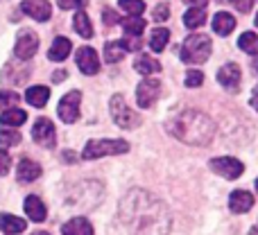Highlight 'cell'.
Returning <instances> with one entry per match:
<instances>
[{"label": "cell", "instance_id": "1", "mask_svg": "<svg viewBox=\"0 0 258 235\" xmlns=\"http://www.w3.org/2000/svg\"><path fill=\"white\" fill-rule=\"evenodd\" d=\"M122 224L134 235H165L170 231V213L147 192L134 190L120 204Z\"/></svg>", "mask_w": 258, "mask_h": 235}, {"label": "cell", "instance_id": "2", "mask_svg": "<svg viewBox=\"0 0 258 235\" xmlns=\"http://www.w3.org/2000/svg\"><path fill=\"white\" fill-rule=\"evenodd\" d=\"M168 131L174 138L188 145H209L215 136V124L209 116L195 109H186V111L174 113L168 120Z\"/></svg>", "mask_w": 258, "mask_h": 235}, {"label": "cell", "instance_id": "3", "mask_svg": "<svg viewBox=\"0 0 258 235\" xmlns=\"http://www.w3.org/2000/svg\"><path fill=\"white\" fill-rule=\"evenodd\" d=\"M129 142L127 140H111V138H102V140H89L86 147L82 149V159L93 161L102 159V156H116V154H127Z\"/></svg>", "mask_w": 258, "mask_h": 235}, {"label": "cell", "instance_id": "4", "mask_svg": "<svg viewBox=\"0 0 258 235\" xmlns=\"http://www.w3.org/2000/svg\"><path fill=\"white\" fill-rule=\"evenodd\" d=\"M211 54V39L204 34H190L181 45V61L204 63Z\"/></svg>", "mask_w": 258, "mask_h": 235}, {"label": "cell", "instance_id": "5", "mask_svg": "<svg viewBox=\"0 0 258 235\" xmlns=\"http://www.w3.org/2000/svg\"><path fill=\"white\" fill-rule=\"evenodd\" d=\"M109 109H111V118H113V122H116L118 127L134 129L136 124H141L138 113L132 111V109L127 107V102H125V98H122V95H113L111 102H109Z\"/></svg>", "mask_w": 258, "mask_h": 235}, {"label": "cell", "instance_id": "6", "mask_svg": "<svg viewBox=\"0 0 258 235\" xmlns=\"http://www.w3.org/2000/svg\"><path fill=\"white\" fill-rule=\"evenodd\" d=\"M159 95H161V82L159 80L145 77V80L136 86V102L141 109H150L152 104L159 100Z\"/></svg>", "mask_w": 258, "mask_h": 235}, {"label": "cell", "instance_id": "7", "mask_svg": "<svg viewBox=\"0 0 258 235\" xmlns=\"http://www.w3.org/2000/svg\"><path fill=\"white\" fill-rule=\"evenodd\" d=\"M36 50H39V36H36L32 30H23L16 39V48H14L16 59L27 61V59H32L36 54Z\"/></svg>", "mask_w": 258, "mask_h": 235}, {"label": "cell", "instance_id": "8", "mask_svg": "<svg viewBox=\"0 0 258 235\" xmlns=\"http://www.w3.org/2000/svg\"><path fill=\"white\" fill-rule=\"evenodd\" d=\"M209 165L213 172H218L220 177H224V179H238L242 172H245V165H242L238 159H233V156H220V159L211 161Z\"/></svg>", "mask_w": 258, "mask_h": 235}, {"label": "cell", "instance_id": "9", "mask_svg": "<svg viewBox=\"0 0 258 235\" xmlns=\"http://www.w3.org/2000/svg\"><path fill=\"white\" fill-rule=\"evenodd\" d=\"M80 102H82V93L80 91H71V93H66L61 98V102H59V118L63 120V122H75L77 118H80Z\"/></svg>", "mask_w": 258, "mask_h": 235}, {"label": "cell", "instance_id": "10", "mask_svg": "<svg viewBox=\"0 0 258 235\" xmlns=\"http://www.w3.org/2000/svg\"><path fill=\"white\" fill-rule=\"evenodd\" d=\"M32 138H34L39 145L43 147H54V140H57V133H54V124L50 122L48 118H39L32 127Z\"/></svg>", "mask_w": 258, "mask_h": 235}, {"label": "cell", "instance_id": "11", "mask_svg": "<svg viewBox=\"0 0 258 235\" xmlns=\"http://www.w3.org/2000/svg\"><path fill=\"white\" fill-rule=\"evenodd\" d=\"M218 82L220 86H224L227 91L231 93H238L240 89V82H242V75H240V66L238 63H227L218 70Z\"/></svg>", "mask_w": 258, "mask_h": 235}, {"label": "cell", "instance_id": "12", "mask_svg": "<svg viewBox=\"0 0 258 235\" xmlns=\"http://www.w3.org/2000/svg\"><path fill=\"white\" fill-rule=\"evenodd\" d=\"M77 68H80L84 75H98L100 70V57L93 48L84 45V48L77 50Z\"/></svg>", "mask_w": 258, "mask_h": 235}, {"label": "cell", "instance_id": "13", "mask_svg": "<svg viewBox=\"0 0 258 235\" xmlns=\"http://www.w3.org/2000/svg\"><path fill=\"white\" fill-rule=\"evenodd\" d=\"M21 9H23V14H27L30 18H34L39 23L48 21L50 14H52V7H50L48 0H23Z\"/></svg>", "mask_w": 258, "mask_h": 235}, {"label": "cell", "instance_id": "14", "mask_svg": "<svg viewBox=\"0 0 258 235\" xmlns=\"http://www.w3.org/2000/svg\"><path fill=\"white\" fill-rule=\"evenodd\" d=\"M251 206H254V197L247 190H236L229 197V208L233 213H247V210H251Z\"/></svg>", "mask_w": 258, "mask_h": 235}, {"label": "cell", "instance_id": "15", "mask_svg": "<svg viewBox=\"0 0 258 235\" xmlns=\"http://www.w3.org/2000/svg\"><path fill=\"white\" fill-rule=\"evenodd\" d=\"M41 177V165L34 163V161L30 159H23L21 163H18V170H16V179L21 183H30L34 181V179Z\"/></svg>", "mask_w": 258, "mask_h": 235}, {"label": "cell", "instance_id": "16", "mask_svg": "<svg viewBox=\"0 0 258 235\" xmlns=\"http://www.w3.org/2000/svg\"><path fill=\"white\" fill-rule=\"evenodd\" d=\"M25 226H27V222L16 217V215H7V213L0 215V231L5 235H18L25 231Z\"/></svg>", "mask_w": 258, "mask_h": 235}, {"label": "cell", "instance_id": "17", "mask_svg": "<svg viewBox=\"0 0 258 235\" xmlns=\"http://www.w3.org/2000/svg\"><path fill=\"white\" fill-rule=\"evenodd\" d=\"M25 215L32 219V222H45V215H48V210H45L43 201H41L39 197L30 195L25 199Z\"/></svg>", "mask_w": 258, "mask_h": 235}, {"label": "cell", "instance_id": "18", "mask_svg": "<svg viewBox=\"0 0 258 235\" xmlns=\"http://www.w3.org/2000/svg\"><path fill=\"white\" fill-rule=\"evenodd\" d=\"M61 233L63 235H93V226H91L89 219L84 217H75L71 222H66L61 226Z\"/></svg>", "mask_w": 258, "mask_h": 235}, {"label": "cell", "instance_id": "19", "mask_svg": "<svg viewBox=\"0 0 258 235\" xmlns=\"http://www.w3.org/2000/svg\"><path fill=\"white\" fill-rule=\"evenodd\" d=\"M233 27H236V18H233L231 14L218 12L213 16V30H215V34L227 36V34H231V32H233Z\"/></svg>", "mask_w": 258, "mask_h": 235}, {"label": "cell", "instance_id": "20", "mask_svg": "<svg viewBox=\"0 0 258 235\" xmlns=\"http://www.w3.org/2000/svg\"><path fill=\"white\" fill-rule=\"evenodd\" d=\"M71 50H73L71 41H68L66 36H57L54 43H52V48H50V52H48V57L52 59V61H63V59L71 54Z\"/></svg>", "mask_w": 258, "mask_h": 235}, {"label": "cell", "instance_id": "21", "mask_svg": "<svg viewBox=\"0 0 258 235\" xmlns=\"http://www.w3.org/2000/svg\"><path fill=\"white\" fill-rule=\"evenodd\" d=\"M134 70L138 72V75H154V72L161 70V63L156 61L154 57H147V54H141V57L134 61Z\"/></svg>", "mask_w": 258, "mask_h": 235}, {"label": "cell", "instance_id": "22", "mask_svg": "<svg viewBox=\"0 0 258 235\" xmlns=\"http://www.w3.org/2000/svg\"><path fill=\"white\" fill-rule=\"evenodd\" d=\"M25 120H27V113L16 107H9L0 113V124H3V127H18V124H23Z\"/></svg>", "mask_w": 258, "mask_h": 235}, {"label": "cell", "instance_id": "23", "mask_svg": "<svg viewBox=\"0 0 258 235\" xmlns=\"http://www.w3.org/2000/svg\"><path fill=\"white\" fill-rule=\"evenodd\" d=\"M25 100L27 104H32V107H45L50 100V91L45 89V86H32V89H27L25 93Z\"/></svg>", "mask_w": 258, "mask_h": 235}, {"label": "cell", "instance_id": "24", "mask_svg": "<svg viewBox=\"0 0 258 235\" xmlns=\"http://www.w3.org/2000/svg\"><path fill=\"white\" fill-rule=\"evenodd\" d=\"M206 23V9L204 7H190L186 14H183V25L188 30H197Z\"/></svg>", "mask_w": 258, "mask_h": 235}, {"label": "cell", "instance_id": "25", "mask_svg": "<svg viewBox=\"0 0 258 235\" xmlns=\"http://www.w3.org/2000/svg\"><path fill=\"white\" fill-rule=\"evenodd\" d=\"M73 27H75V32L82 36V39H91V36H93V25H91V18L84 14V9H80V12L75 14Z\"/></svg>", "mask_w": 258, "mask_h": 235}, {"label": "cell", "instance_id": "26", "mask_svg": "<svg viewBox=\"0 0 258 235\" xmlns=\"http://www.w3.org/2000/svg\"><path fill=\"white\" fill-rule=\"evenodd\" d=\"M125 30V34H132V36H141V32L145 30V21L141 16H127V18H118Z\"/></svg>", "mask_w": 258, "mask_h": 235}, {"label": "cell", "instance_id": "27", "mask_svg": "<svg viewBox=\"0 0 258 235\" xmlns=\"http://www.w3.org/2000/svg\"><path fill=\"white\" fill-rule=\"evenodd\" d=\"M168 41H170V32L165 30V27H159V30H154L150 36V48L154 50V52H163Z\"/></svg>", "mask_w": 258, "mask_h": 235}, {"label": "cell", "instance_id": "28", "mask_svg": "<svg viewBox=\"0 0 258 235\" xmlns=\"http://www.w3.org/2000/svg\"><path fill=\"white\" fill-rule=\"evenodd\" d=\"M238 48L245 50V52L251 54V57H258V34H254V32H245V34L238 39Z\"/></svg>", "mask_w": 258, "mask_h": 235}, {"label": "cell", "instance_id": "29", "mask_svg": "<svg viewBox=\"0 0 258 235\" xmlns=\"http://www.w3.org/2000/svg\"><path fill=\"white\" fill-rule=\"evenodd\" d=\"M122 54H125V50H122L120 43H107V45H104V59H107L109 63L120 61Z\"/></svg>", "mask_w": 258, "mask_h": 235}, {"label": "cell", "instance_id": "30", "mask_svg": "<svg viewBox=\"0 0 258 235\" xmlns=\"http://www.w3.org/2000/svg\"><path fill=\"white\" fill-rule=\"evenodd\" d=\"M120 9H125L129 16H141L145 12V3L143 0H120Z\"/></svg>", "mask_w": 258, "mask_h": 235}, {"label": "cell", "instance_id": "31", "mask_svg": "<svg viewBox=\"0 0 258 235\" xmlns=\"http://www.w3.org/2000/svg\"><path fill=\"white\" fill-rule=\"evenodd\" d=\"M21 142V133L16 129H3L0 131V147H14Z\"/></svg>", "mask_w": 258, "mask_h": 235}, {"label": "cell", "instance_id": "32", "mask_svg": "<svg viewBox=\"0 0 258 235\" xmlns=\"http://www.w3.org/2000/svg\"><path fill=\"white\" fill-rule=\"evenodd\" d=\"M18 93H12V91H0V109H9V107H16L18 104Z\"/></svg>", "mask_w": 258, "mask_h": 235}, {"label": "cell", "instance_id": "33", "mask_svg": "<svg viewBox=\"0 0 258 235\" xmlns=\"http://www.w3.org/2000/svg\"><path fill=\"white\" fill-rule=\"evenodd\" d=\"M204 84V75L200 70H188L186 72V86L188 89H197V86Z\"/></svg>", "mask_w": 258, "mask_h": 235}, {"label": "cell", "instance_id": "34", "mask_svg": "<svg viewBox=\"0 0 258 235\" xmlns=\"http://www.w3.org/2000/svg\"><path fill=\"white\" fill-rule=\"evenodd\" d=\"M122 50H129V52H136V50H141V39L138 36H132V34H125V39L120 41Z\"/></svg>", "mask_w": 258, "mask_h": 235}, {"label": "cell", "instance_id": "35", "mask_svg": "<svg viewBox=\"0 0 258 235\" xmlns=\"http://www.w3.org/2000/svg\"><path fill=\"white\" fill-rule=\"evenodd\" d=\"M89 0H57V5L61 9H84Z\"/></svg>", "mask_w": 258, "mask_h": 235}, {"label": "cell", "instance_id": "36", "mask_svg": "<svg viewBox=\"0 0 258 235\" xmlns=\"http://www.w3.org/2000/svg\"><path fill=\"white\" fill-rule=\"evenodd\" d=\"M9 168H12V159L5 149H0V177H5L9 172Z\"/></svg>", "mask_w": 258, "mask_h": 235}, {"label": "cell", "instance_id": "37", "mask_svg": "<svg viewBox=\"0 0 258 235\" xmlns=\"http://www.w3.org/2000/svg\"><path fill=\"white\" fill-rule=\"evenodd\" d=\"M229 3L233 5V7L238 9L240 14H247V12H251V0H229Z\"/></svg>", "mask_w": 258, "mask_h": 235}, {"label": "cell", "instance_id": "38", "mask_svg": "<svg viewBox=\"0 0 258 235\" xmlns=\"http://www.w3.org/2000/svg\"><path fill=\"white\" fill-rule=\"evenodd\" d=\"M168 14H170L168 5H165V3H161L159 7L154 9V21H165V18H168Z\"/></svg>", "mask_w": 258, "mask_h": 235}, {"label": "cell", "instance_id": "39", "mask_svg": "<svg viewBox=\"0 0 258 235\" xmlns=\"http://www.w3.org/2000/svg\"><path fill=\"white\" fill-rule=\"evenodd\" d=\"M104 23H107V25H116L118 23V16L111 12V9H104Z\"/></svg>", "mask_w": 258, "mask_h": 235}, {"label": "cell", "instance_id": "40", "mask_svg": "<svg viewBox=\"0 0 258 235\" xmlns=\"http://www.w3.org/2000/svg\"><path fill=\"white\" fill-rule=\"evenodd\" d=\"M68 77V72L66 70H57V72H52V82H61V80H66Z\"/></svg>", "mask_w": 258, "mask_h": 235}, {"label": "cell", "instance_id": "41", "mask_svg": "<svg viewBox=\"0 0 258 235\" xmlns=\"http://www.w3.org/2000/svg\"><path fill=\"white\" fill-rule=\"evenodd\" d=\"M183 3H188L190 7H206V3H209V0H183Z\"/></svg>", "mask_w": 258, "mask_h": 235}, {"label": "cell", "instance_id": "42", "mask_svg": "<svg viewBox=\"0 0 258 235\" xmlns=\"http://www.w3.org/2000/svg\"><path fill=\"white\" fill-rule=\"evenodd\" d=\"M251 107L258 111V86H256V91H254V95H251Z\"/></svg>", "mask_w": 258, "mask_h": 235}, {"label": "cell", "instance_id": "43", "mask_svg": "<svg viewBox=\"0 0 258 235\" xmlns=\"http://www.w3.org/2000/svg\"><path fill=\"white\" fill-rule=\"evenodd\" d=\"M32 235H50V233H43V231H39V233H32Z\"/></svg>", "mask_w": 258, "mask_h": 235}, {"label": "cell", "instance_id": "44", "mask_svg": "<svg viewBox=\"0 0 258 235\" xmlns=\"http://www.w3.org/2000/svg\"><path fill=\"white\" fill-rule=\"evenodd\" d=\"M256 190H258V179H256Z\"/></svg>", "mask_w": 258, "mask_h": 235}, {"label": "cell", "instance_id": "45", "mask_svg": "<svg viewBox=\"0 0 258 235\" xmlns=\"http://www.w3.org/2000/svg\"><path fill=\"white\" fill-rule=\"evenodd\" d=\"M256 27H258V16H256Z\"/></svg>", "mask_w": 258, "mask_h": 235}, {"label": "cell", "instance_id": "46", "mask_svg": "<svg viewBox=\"0 0 258 235\" xmlns=\"http://www.w3.org/2000/svg\"><path fill=\"white\" fill-rule=\"evenodd\" d=\"M256 228H258V226H256Z\"/></svg>", "mask_w": 258, "mask_h": 235}]
</instances>
